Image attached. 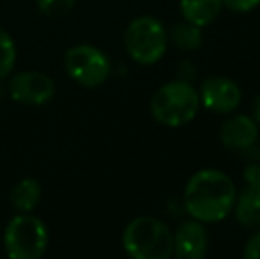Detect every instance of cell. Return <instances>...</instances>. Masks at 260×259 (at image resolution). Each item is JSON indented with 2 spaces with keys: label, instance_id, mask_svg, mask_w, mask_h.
Returning <instances> with one entry per match:
<instances>
[{
  "label": "cell",
  "instance_id": "1",
  "mask_svg": "<svg viewBox=\"0 0 260 259\" xmlns=\"http://www.w3.org/2000/svg\"><path fill=\"white\" fill-rule=\"evenodd\" d=\"M236 195V185L229 174L218 169H202L186 183L184 208L195 220L216 224L225 220L234 210Z\"/></svg>",
  "mask_w": 260,
  "mask_h": 259
},
{
  "label": "cell",
  "instance_id": "2",
  "mask_svg": "<svg viewBox=\"0 0 260 259\" xmlns=\"http://www.w3.org/2000/svg\"><path fill=\"white\" fill-rule=\"evenodd\" d=\"M122 247L133 259H168L174 256V233L159 218L140 215L124 229Z\"/></svg>",
  "mask_w": 260,
  "mask_h": 259
},
{
  "label": "cell",
  "instance_id": "3",
  "mask_svg": "<svg viewBox=\"0 0 260 259\" xmlns=\"http://www.w3.org/2000/svg\"><path fill=\"white\" fill-rule=\"evenodd\" d=\"M200 108L199 91L188 80H174L152 94L151 114L159 125L179 128L195 119Z\"/></svg>",
  "mask_w": 260,
  "mask_h": 259
},
{
  "label": "cell",
  "instance_id": "4",
  "mask_svg": "<svg viewBox=\"0 0 260 259\" xmlns=\"http://www.w3.org/2000/svg\"><path fill=\"white\" fill-rule=\"evenodd\" d=\"M50 243L46 224L32 213H16L6 224L2 245L11 259H39Z\"/></svg>",
  "mask_w": 260,
  "mask_h": 259
},
{
  "label": "cell",
  "instance_id": "5",
  "mask_svg": "<svg viewBox=\"0 0 260 259\" xmlns=\"http://www.w3.org/2000/svg\"><path fill=\"white\" fill-rule=\"evenodd\" d=\"M168 34L165 25L154 16H138L124 32V46L137 64L152 66L167 53Z\"/></svg>",
  "mask_w": 260,
  "mask_h": 259
},
{
  "label": "cell",
  "instance_id": "6",
  "mask_svg": "<svg viewBox=\"0 0 260 259\" xmlns=\"http://www.w3.org/2000/svg\"><path fill=\"white\" fill-rule=\"evenodd\" d=\"M68 76L82 87H100L112 75V63L101 48L94 45H75L64 55Z\"/></svg>",
  "mask_w": 260,
  "mask_h": 259
},
{
  "label": "cell",
  "instance_id": "7",
  "mask_svg": "<svg viewBox=\"0 0 260 259\" xmlns=\"http://www.w3.org/2000/svg\"><path fill=\"white\" fill-rule=\"evenodd\" d=\"M7 93L13 101L27 107H43L55 96V82L43 71L11 73Z\"/></svg>",
  "mask_w": 260,
  "mask_h": 259
},
{
  "label": "cell",
  "instance_id": "8",
  "mask_svg": "<svg viewBox=\"0 0 260 259\" xmlns=\"http://www.w3.org/2000/svg\"><path fill=\"white\" fill-rule=\"evenodd\" d=\"M200 105L214 114H232L241 105L243 94L234 80L221 75L209 76L202 82L199 91Z\"/></svg>",
  "mask_w": 260,
  "mask_h": 259
},
{
  "label": "cell",
  "instance_id": "9",
  "mask_svg": "<svg viewBox=\"0 0 260 259\" xmlns=\"http://www.w3.org/2000/svg\"><path fill=\"white\" fill-rule=\"evenodd\" d=\"M209 238L204 224L186 220L174 233V256L181 259H202L207 254Z\"/></svg>",
  "mask_w": 260,
  "mask_h": 259
},
{
  "label": "cell",
  "instance_id": "10",
  "mask_svg": "<svg viewBox=\"0 0 260 259\" xmlns=\"http://www.w3.org/2000/svg\"><path fill=\"white\" fill-rule=\"evenodd\" d=\"M219 138L229 149H250L258 138V125L246 114H234L223 121Z\"/></svg>",
  "mask_w": 260,
  "mask_h": 259
},
{
  "label": "cell",
  "instance_id": "11",
  "mask_svg": "<svg viewBox=\"0 0 260 259\" xmlns=\"http://www.w3.org/2000/svg\"><path fill=\"white\" fill-rule=\"evenodd\" d=\"M236 220L246 229L260 227V180L246 181V187L236 195Z\"/></svg>",
  "mask_w": 260,
  "mask_h": 259
},
{
  "label": "cell",
  "instance_id": "12",
  "mask_svg": "<svg viewBox=\"0 0 260 259\" xmlns=\"http://www.w3.org/2000/svg\"><path fill=\"white\" fill-rule=\"evenodd\" d=\"M182 18L197 27H207L219 16L223 0H179Z\"/></svg>",
  "mask_w": 260,
  "mask_h": 259
},
{
  "label": "cell",
  "instance_id": "13",
  "mask_svg": "<svg viewBox=\"0 0 260 259\" xmlns=\"http://www.w3.org/2000/svg\"><path fill=\"white\" fill-rule=\"evenodd\" d=\"M43 197V187L36 178H21L11 190V206L18 213H32L39 206Z\"/></svg>",
  "mask_w": 260,
  "mask_h": 259
},
{
  "label": "cell",
  "instance_id": "14",
  "mask_svg": "<svg viewBox=\"0 0 260 259\" xmlns=\"http://www.w3.org/2000/svg\"><path fill=\"white\" fill-rule=\"evenodd\" d=\"M170 41L177 50L191 52V50L200 48L202 45V31L189 21L174 25V28L170 31Z\"/></svg>",
  "mask_w": 260,
  "mask_h": 259
},
{
  "label": "cell",
  "instance_id": "15",
  "mask_svg": "<svg viewBox=\"0 0 260 259\" xmlns=\"http://www.w3.org/2000/svg\"><path fill=\"white\" fill-rule=\"evenodd\" d=\"M16 57H18V50L13 36L6 28L0 27V80L7 78L14 71Z\"/></svg>",
  "mask_w": 260,
  "mask_h": 259
},
{
  "label": "cell",
  "instance_id": "16",
  "mask_svg": "<svg viewBox=\"0 0 260 259\" xmlns=\"http://www.w3.org/2000/svg\"><path fill=\"white\" fill-rule=\"evenodd\" d=\"M76 0H36L39 11L48 18H60L73 9Z\"/></svg>",
  "mask_w": 260,
  "mask_h": 259
},
{
  "label": "cell",
  "instance_id": "17",
  "mask_svg": "<svg viewBox=\"0 0 260 259\" xmlns=\"http://www.w3.org/2000/svg\"><path fill=\"white\" fill-rule=\"evenodd\" d=\"M223 6L234 13H250L260 6V0H223Z\"/></svg>",
  "mask_w": 260,
  "mask_h": 259
},
{
  "label": "cell",
  "instance_id": "18",
  "mask_svg": "<svg viewBox=\"0 0 260 259\" xmlns=\"http://www.w3.org/2000/svg\"><path fill=\"white\" fill-rule=\"evenodd\" d=\"M243 256L246 259H260V227L248 238L243 250Z\"/></svg>",
  "mask_w": 260,
  "mask_h": 259
},
{
  "label": "cell",
  "instance_id": "19",
  "mask_svg": "<svg viewBox=\"0 0 260 259\" xmlns=\"http://www.w3.org/2000/svg\"><path fill=\"white\" fill-rule=\"evenodd\" d=\"M260 180V163H250L244 169V181H257Z\"/></svg>",
  "mask_w": 260,
  "mask_h": 259
},
{
  "label": "cell",
  "instance_id": "20",
  "mask_svg": "<svg viewBox=\"0 0 260 259\" xmlns=\"http://www.w3.org/2000/svg\"><path fill=\"white\" fill-rule=\"evenodd\" d=\"M251 110H253V119L255 123L260 126V94H257L253 100V105H251Z\"/></svg>",
  "mask_w": 260,
  "mask_h": 259
}]
</instances>
